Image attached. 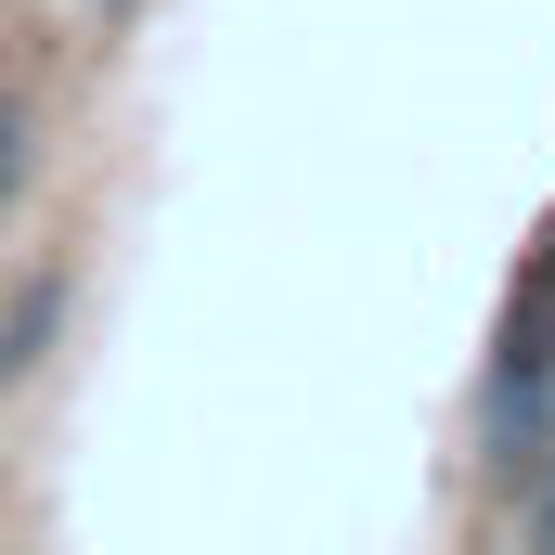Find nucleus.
<instances>
[{
  "label": "nucleus",
  "instance_id": "1",
  "mask_svg": "<svg viewBox=\"0 0 555 555\" xmlns=\"http://www.w3.org/2000/svg\"><path fill=\"white\" fill-rule=\"evenodd\" d=\"M478 465L504 478V491H530L555 465V375H478Z\"/></svg>",
  "mask_w": 555,
  "mask_h": 555
},
{
  "label": "nucleus",
  "instance_id": "2",
  "mask_svg": "<svg viewBox=\"0 0 555 555\" xmlns=\"http://www.w3.org/2000/svg\"><path fill=\"white\" fill-rule=\"evenodd\" d=\"M65 297H78L65 272H26L13 297H0V388H26V375H39V349L65 336Z\"/></svg>",
  "mask_w": 555,
  "mask_h": 555
},
{
  "label": "nucleus",
  "instance_id": "3",
  "mask_svg": "<svg viewBox=\"0 0 555 555\" xmlns=\"http://www.w3.org/2000/svg\"><path fill=\"white\" fill-rule=\"evenodd\" d=\"M26 155H39V117H26V91H0V207L26 194Z\"/></svg>",
  "mask_w": 555,
  "mask_h": 555
},
{
  "label": "nucleus",
  "instance_id": "4",
  "mask_svg": "<svg viewBox=\"0 0 555 555\" xmlns=\"http://www.w3.org/2000/svg\"><path fill=\"white\" fill-rule=\"evenodd\" d=\"M517 517H530V543L555 555V465H543V478H530V491H517Z\"/></svg>",
  "mask_w": 555,
  "mask_h": 555
},
{
  "label": "nucleus",
  "instance_id": "5",
  "mask_svg": "<svg viewBox=\"0 0 555 555\" xmlns=\"http://www.w3.org/2000/svg\"><path fill=\"white\" fill-rule=\"evenodd\" d=\"M104 13H130V0H104Z\"/></svg>",
  "mask_w": 555,
  "mask_h": 555
}]
</instances>
